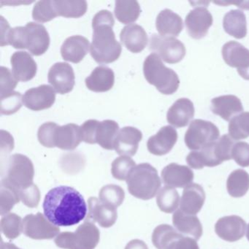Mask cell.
I'll return each mask as SVG.
<instances>
[{"label":"cell","instance_id":"6da1fadb","mask_svg":"<svg viewBox=\"0 0 249 249\" xmlns=\"http://www.w3.org/2000/svg\"><path fill=\"white\" fill-rule=\"evenodd\" d=\"M43 210L52 224L57 227H70L85 218L87 205L84 196L76 189L60 186L48 192Z\"/></svg>","mask_w":249,"mask_h":249},{"label":"cell","instance_id":"7a4b0ae2","mask_svg":"<svg viewBox=\"0 0 249 249\" xmlns=\"http://www.w3.org/2000/svg\"><path fill=\"white\" fill-rule=\"evenodd\" d=\"M115 21L113 14L107 10L97 13L92 20V43L90 53L99 64H110L120 57L122 47L116 40L113 30Z\"/></svg>","mask_w":249,"mask_h":249},{"label":"cell","instance_id":"3957f363","mask_svg":"<svg viewBox=\"0 0 249 249\" xmlns=\"http://www.w3.org/2000/svg\"><path fill=\"white\" fill-rule=\"evenodd\" d=\"M39 142L46 148H57L66 151L75 149L82 141L81 126L75 124L59 126L54 122H46L39 127Z\"/></svg>","mask_w":249,"mask_h":249},{"label":"cell","instance_id":"277c9868","mask_svg":"<svg viewBox=\"0 0 249 249\" xmlns=\"http://www.w3.org/2000/svg\"><path fill=\"white\" fill-rule=\"evenodd\" d=\"M234 143V140L230 135H224L216 142L199 151L189 153L186 157V162L195 170L219 165L223 161L232 159L231 151Z\"/></svg>","mask_w":249,"mask_h":249},{"label":"cell","instance_id":"5b68a950","mask_svg":"<svg viewBox=\"0 0 249 249\" xmlns=\"http://www.w3.org/2000/svg\"><path fill=\"white\" fill-rule=\"evenodd\" d=\"M126 183L129 193L143 200L154 198L161 185L157 169L148 163L137 165L128 176Z\"/></svg>","mask_w":249,"mask_h":249},{"label":"cell","instance_id":"8992f818","mask_svg":"<svg viewBox=\"0 0 249 249\" xmlns=\"http://www.w3.org/2000/svg\"><path fill=\"white\" fill-rule=\"evenodd\" d=\"M143 73L146 81L161 94L170 95L178 89V75L174 71L167 68L161 58L155 53H151L144 61Z\"/></svg>","mask_w":249,"mask_h":249},{"label":"cell","instance_id":"52a82bcc","mask_svg":"<svg viewBox=\"0 0 249 249\" xmlns=\"http://www.w3.org/2000/svg\"><path fill=\"white\" fill-rule=\"evenodd\" d=\"M1 181L14 187L17 192L34 184L35 170L33 161L27 156L16 154L6 160L2 165Z\"/></svg>","mask_w":249,"mask_h":249},{"label":"cell","instance_id":"ba28073f","mask_svg":"<svg viewBox=\"0 0 249 249\" xmlns=\"http://www.w3.org/2000/svg\"><path fill=\"white\" fill-rule=\"evenodd\" d=\"M100 233L94 223L85 221L74 232H62L55 238L58 247L64 249H94L100 241Z\"/></svg>","mask_w":249,"mask_h":249},{"label":"cell","instance_id":"9c48e42d","mask_svg":"<svg viewBox=\"0 0 249 249\" xmlns=\"http://www.w3.org/2000/svg\"><path fill=\"white\" fill-rule=\"evenodd\" d=\"M220 132L216 126L208 121L196 119L191 122L185 134L184 141L190 150L199 151L219 139Z\"/></svg>","mask_w":249,"mask_h":249},{"label":"cell","instance_id":"30bf717a","mask_svg":"<svg viewBox=\"0 0 249 249\" xmlns=\"http://www.w3.org/2000/svg\"><path fill=\"white\" fill-rule=\"evenodd\" d=\"M149 49L168 64H176L186 56V47L175 37L154 34L149 40Z\"/></svg>","mask_w":249,"mask_h":249},{"label":"cell","instance_id":"8fae6325","mask_svg":"<svg viewBox=\"0 0 249 249\" xmlns=\"http://www.w3.org/2000/svg\"><path fill=\"white\" fill-rule=\"evenodd\" d=\"M59 227L52 224L43 213L30 214L23 219L22 232L35 240H50L59 235Z\"/></svg>","mask_w":249,"mask_h":249},{"label":"cell","instance_id":"7c38bea8","mask_svg":"<svg viewBox=\"0 0 249 249\" xmlns=\"http://www.w3.org/2000/svg\"><path fill=\"white\" fill-rule=\"evenodd\" d=\"M24 49H28L34 56L44 54L50 46V37L44 26L35 22L27 23L23 33Z\"/></svg>","mask_w":249,"mask_h":249},{"label":"cell","instance_id":"4fadbf2b","mask_svg":"<svg viewBox=\"0 0 249 249\" xmlns=\"http://www.w3.org/2000/svg\"><path fill=\"white\" fill-rule=\"evenodd\" d=\"M223 59L227 65L237 69L243 79L249 81V50L238 42L230 41L223 46Z\"/></svg>","mask_w":249,"mask_h":249},{"label":"cell","instance_id":"5bb4252c","mask_svg":"<svg viewBox=\"0 0 249 249\" xmlns=\"http://www.w3.org/2000/svg\"><path fill=\"white\" fill-rule=\"evenodd\" d=\"M75 73L73 68L66 62H57L49 70L48 80L56 92L68 94L75 86Z\"/></svg>","mask_w":249,"mask_h":249},{"label":"cell","instance_id":"9a60e30c","mask_svg":"<svg viewBox=\"0 0 249 249\" xmlns=\"http://www.w3.org/2000/svg\"><path fill=\"white\" fill-rule=\"evenodd\" d=\"M213 23L212 15L204 7H197L191 11L185 20L188 34L196 40H200L207 36Z\"/></svg>","mask_w":249,"mask_h":249},{"label":"cell","instance_id":"2e32d148","mask_svg":"<svg viewBox=\"0 0 249 249\" xmlns=\"http://www.w3.org/2000/svg\"><path fill=\"white\" fill-rule=\"evenodd\" d=\"M56 100L53 87L46 84L27 90L23 97L24 106L34 111L50 108Z\"/></svg>","mask_w":249,"mask_h":249},{"label":"cell","instance_id":"e0dca14e","mask_svg":"<svg viewBox=\"0 0 249 249\" xmlns=\"http://www.w3.org/2000/svg\"><path fill=\"white\" fill-rule=\"evenodd\" d=\"M246 221L238 215H227L217 221L215 231L217 235L225 241H237L243 238L246 230Z\"/></svg>","mask_w":249,"mask_h":249},{"label":"cell","instance_id":"ac0fdd59","mask_svg":"<svg viewBox=\"0 0 249 249\" xmlns=\"http://www.w3.org/2000/svg\"><path fill=\"white\" fill-rule=\"evenodd\" d=\"M116 208L108 206L97 197H90L88 200V215L85 221L98 223L104 228L112 227L117 220Z\"/></svg>","mask_w":249,"mask_h":249},{"label":"cell","instance_id":"d6986e66","mask_svg":"<svg viewBox=\"0 0 249 249\" xmlns=\"http://www.w3.org/2000/svg\"><path fill=\"white\" fill-rule=\"evenodd\" d=\"M178 141V132L174 127L165 126L161 127L147 142V148L151 154L163 156L168 154Z\"/></svg>","mask_w":249,"mask_h":249},{"label":"cell","instance_id":"ffe728a7","mask_svg":"<svg viewBox=\"0 0 249 249\" xmlns=\"http://www.w3.org/2000/svg\"><path fill=\"white\" fill-rule=\"evenodd\" d=\"M142 134L133 126H125L119 130L115 141L114 149L119 155L132 157L138 151Z\"/></svg>","mask_w":249,"mask_h":249},{"label":"cell","instance_id":"44dd1931","mask_svg":"<svg viewBox=\"0 0 249 249\" xmlns=\"http://www.w3.org/2000/svg\"><path fill=\"white\" fill-rule=\"evenodd\" d=\"M161 176L165 186L184 188L192 183L195 176L190 167L171 163L163 169Z\"/></svg>","mask_w":249,"mask_h":249},{"label":"cell","instance_id":"7402d4cb","mask_svg":"<svg viewBox=\"0 0 249 249\" xmlns=\"http://www.w3.org/2000/svg\"><path fill=\"white\" fill-rule=\"evenodd\" d=\"M11 62L13 74L18 81H31L37 74V64L27 52H15L11 56Z\"/></svg>","mask_w":249,"mask_h":249},{"label":"cell","instance_id":"603a6c76","mask_svg":"<svg viewBox=\"0 0 249 249\" xmlns=\"http://www.w3.org/2000/svg\"><path fill=\"white\" fill-rule=\"evenodd\" d=\"M195 116V106L193 103L187 98L176 100L169 108L167 120L175 127L181 128L187 126Z\"/></svg>","mask_w":249,"mask_h":249},{"label":"cell","instance_id":"cb8c5ba5","mask_svg":"<svg viewBox=\"0 0 249 249\" xmlns=\"http://www.w3.org/2000/svg\"><path fill=\"white\" fill-rule=\"evenodd\" d=\"M205 192L198 183H191L186 186L182 194L180 210L184 213L196 215L203 207Z\"/></svg>","mask_w":249,"mask_h":249},{"label":"cell","instance_id":"d4e9b609","mask_svg":"<svg viewBox=\"0 0 249 249\" xmlns=\"http://www.w3.org/2000/svg\"><path fill=\"white\" fill-rule=\"evenodd\" d=\"M88 39L81 36L68 37L61 47V54L65 61L78 64L88 53L90 47Z\"/></svg>","mask_w":249,"mask_h":249},{"label":"cell","instance_id":"484cf974","mask_svg":"<svg viewBox=\"0 0 249 249\" xmlns=\"http://www.w3.org/2000/svg\"><path fill=\"white\" fill-rule=\"evenodd\" d=\"M211 110L224 120L231 121L234 116L243 111V104L234 95H223L211 100Z\"/></svg>","mask_w":249,"mask_h":249},{"label":"cell","instance_id":"4316f807","mask_svg":"<svg viewBox=\"0 0 249 249\" xmlns=\"http://www.w3.org/2000/svg\"><path fill=\"white\" fill-rule=\"evenodd\" d=\"M120 39L126 49L134 53L142 52L148 41L146 32L138 24H129L124 27L120 33Z\"/></svg>","mask_w":249,"mask_h":249},{"label":"cell","instance_id":"83f0119b","mask_svg":"<svg viewBox=\"0 0 249 249\" xmlns=\"http://www.w3.org/2000/svg\"><path fill=\"white\" fill-rule=\"evenodd\" d=\"M173 224L177 231L183 235L191 236L196 241L202 237V224L196 215L184 213L180 209L173 215Z\"/></svg>","mask_w":249,"mask_h":249},{"label":"cell","instance_id":"f1b7e54d","mask_svg":"<svg viewBox=\"0 0 249 249\" xmlns=\"http://www.w3.org/2000/svg\"><path fill=\"white\" fill-rule=\"evenodd\" d=\"M156 27L160 36L177 37L183 29V22L178 14L170 9H164L157 16Z\"/></svg>","mask_w":249,"mask_h":249},{"label":"cell","instance_id":"f546056e","mask_svg":"<svg viewBox=\"0 0 249 249\" xmlns=\"http://www.w3.org/2000/svg\"><path fill=\"white\" fill-rule=\"evenodd\" d=\"M86 86L94 92H106L113 88L115 74L108 67H97L85 80Z\"/></svg>","mask_w":249,"mask_h":249},{"label":"cell","instance_id":"4dcf8cb0","mask_svg":"<svg viewBox=\"0 0 249 249\" xmlns=\"http://www.w3.org/2000/svg\"><path fill=\"white\" fill-rule=\"evenodd\" d=\"M224 31L236 39H243L247 35V21L244 13L240 10H231L223 19Z\"/></svg>","mask_w":249,"mask_h":249},{"label":"cell","instance_id":"1f68e13d","mask_svg":"<svg viewBox=\"0 0 249 249\" xmlns=\"http://www.w3.org/2000/svg\"><path fill=\"white\" fill-rule=\"evenodd\" d=\"M119 132V124L115 121L104 120L99 122L96 132V142L104 149L113 150Z\"/></svg>","mask_w":249,"mask_h":249},{"label":"cell","instance_id":"d6a6232c","mask_svg":"<svg viewBox=\"0 0 249 249\" xmlns=\"http://www.w3.org/2000/svg\"><path fill=\"white\" fill-rule=\"evenodd\" d=\"M227 189L232 197H242L249 190V174L246 170L237 169L230 173L227 180Z\"/></svg>","mask_w":249,"mask_h":249},{"label":"cell","instance_id":"836d02e7","mask_svg":"<svg viewBox=\"0 0 249 249\" xmlns=\"http://www.w3.org/2000/svg\"><path fill=\"white\" fill-rule=\"evenodd\" d=\"M140 4L133 0H118L115 2L114 14L116 18L124 24L135 22L141 15Z\"/></svg>","mask_w":249,"mask_h":249},{"label":"cell","instance_id":"e575fe53","mask_svg":"<svg viewBox=\"0 0 249 249\" xmlns=\"http://www.w3.org/2000/svg\"><path fill=\"white\" fill-rule=\"evenodd\" d=\"M55 10L59 17L78 18L87 13V1L84 0H57L53 1Z\"/></svg>","mask_w":249,"mask_h":249},{"label":"cell","instance_id":"d590c367","mask_svg":"<svg viewBox=\"0 0 249 249\" xmlns=\"http://www.w3.org/2000/svg\"><path fill=\"white\" fill-rule=\"evenodd\" d=\"M157 203L162 212L172 213L178 208L180 204V195L174 188L164 186L158 192Z\"/></svg>","mask_w":249,"mask_h":249},{"label":"cell","instance_id":"8d00e7d4","mask_svg":"<svg viewBox=\"0 0 249 249\" xmlns=\"http://www.w3.org/2000/svg\"><path fill=\"white\" fill-rule=\"evenodd\" d=\"M182 235L171 226L161 224L153 231L152 243L157 249H167L170 243Z\"/></svg>","mask_w":249,"mask_h":249},{"label":"cell","instance_id":"74e56055","mask_svg":"<svg viewBox=\"0 0 249 249\" xmlns=\"http://www.w3.org/2000/svg\"><path fill=\"white\" fill-rule=\"evenodd\" d=\"M229 135L234 141L249 137V112H243L234 116L229 124Z\"/></svg>","mask_w":249,"mask_h":249},{"label":"cell","instance_id":"f35d334b","mask_svg":"<svg viewBox=\"0 0 249 249\" xmlns=\"http://www.w3.org/2000/svg\"><path fill=\"white\" fill-rule=\"evenodd\" d=\"M100 199L108 206L117 208L124 200L125 192L121 186L109 184L103 186L100 190Z\"/></svg>","mask_w":249,"mask_h":249},{"label":"cell","instance_id":"ab89813d","mask_svg":"<svg viewBox=\"0 0 249 249\" xmlns=\"http://www.w3.org/2000/svg\"><path fill=\"white\" fill-rule=\"evenodd\" d=\"M22 223L19 215L9 213L1 219V231L7 238L14 240L22 232Z\"/></svg>","mask_w":249,"mask_h":249},{"label":"cell","instance_id":"60d3db41","mask_svg":"<svg viewBox=\"0 0 249 249\" xmlns=\"http://www.w3.org/2000/svg\"><path fill=\"white\" fill-rule=\"evenodd\" d=\"M0 194H1V211L0 214L2 216L9 213L16 204L20 202L18 192L14 187L1 181L0 185Z\"/></svg>","mask_w":249,"mask_h":249},{"label":"cell","instance_id":"b9f144b4","mask_svg":"<svg viewBox=\"0 0 249 249\" xmlns=\"http://www.w3.org/2000/svg\"><path fill=\"white\" fill-rule=\"evenodd\" d=\"M58 17L55 10L53 1H39L35 5L33 11V18L38 22L45 23L52 21Z\"/></svg>","mask_w":249,"mask_h":249},{"label":"cell","instance_id":"7bdbcfd3","mask_svg":"<svg viewBox=\"0 0 249 249\" xmlns=\"http://www.w3.org/2000/svg\"><path fill=\"white\" fill-rule=\"evenodd\" d=\"M135 167L136 164L132 159L126 156H122L116 158L112 163V176L117 180H126Z\"/></svg>","mask_w":249,"mask_h":249},{"label":"cell","instance_id":"ee69618b","mask_svg":"<svg viewBox=\"0 0 249 249\" xmlns=\"http://www.w3.org/2000/svg\"><path fill=\"white\" fill-rule=\"evenodd\" d=\"M22 96L18 91H14L6 97H1V113L11 115L18 111L22 106Z\"/></svg>","mask_w":249,"mask_h":249},{"label":"cell","instance_id":"f6af8a7d","mask_svg":"<svg viewBox=\"0 0 249 249\" xmlns=\"http://www.w3.org/2000/svg\"><path fill=\"white\" fill-rule=\"evenodd\" d=\"M18 81L14 77L13 72L8 68H1V97H6L14 92V89L17 87Z\"/></svg>","mask_w":249,"mask_h":249},{"label":"cell","instance_id":"bcb514c9","mask_svg":"<svg viewBox=\"0 0 249 249\" xmlns=\"http://www.w3.org/2000/svg\"><path fill=\"white\" fill-rule=\"evenodd\" d=\"M231 158L240 167L249 166V144L246 142H237L231 151Z\"/></svg>","mask_w":249,"mask_h":249},{"label":"cell","instance_id":"7dc6e473","mask_svg":"<svg viewBox=\"0 0 249 249\" xmlns=\"http://www.w3.org/2000/svg\"><path fill=\"white\" fill-rule=\"evenodd\" d=\"M21 202L29 208H36L40 200V192L36 184L18 192Z\"/></svg>","mask_w":249,"mask_h":249},{"label":"cell","instance_id":"c3c4849f","mask_svg":"<svg viewBox=\"0 0 249 249\" xmlns=\"http://www.w3.org/2000/svg\"><path fill=\"white\" fill-rule=\"evenodd\" d=\"M98 121L91 119L84 122L81 126V133L82 141L89 144H95L96 132L99 124Z\"/></svg>","mask_w":249,"mask_h":249},{"label":"cell","instance_id":"681fc988","mask_svg":"<svg viewBox=\"0 0 249 249\" xmlns=\"http://www.w3.org/2000/svg\"><path fill=\"white\" fill-rule=\"evenodd\" d=\"M167 249H199V248L196 240L182 235L170 243Z\"/></svg>","mask_w":249,"mask_h":249},{"label":"cell","instance_id":"f907efd6","mask_svg":"<svg viewBox=\"0 0 249 249\" xmlns=\"http://www.w3.org/2000/svg\"><path fill=\"white\" fill-rule=\"evenodd\" d=\"M124 249H148V248L145 242L136 239L129 242Z\"/></svg>","mask_w":249,"mask_h":249},{"label":"cell","instance_id":"816d5d0a","mask_svg":"<svg viewBox=\"0 0 249 249\" xmlns=\"http://www.w3.org/2000/svg\"><path fill=\"white\" fill-rule=\"evenodd\" d=\"M217 5H235L238 8H242V9L249 10V1H243V2H214Z\"/></svg>","mask_w":249,"mask_h":249},{"label":"cell","instance_id":"f5cc1de1","mask_svg":"<svg viewBox=\"0 0 249 249\" xmlns=\"http://www.w3.org/2000/svg\"><path fill=\"white\" fill-rule=\"evenodd\" d=\"M1 249H21L17 247L16 245L10 243H4L2 242L1 243Z\"/></svg>","mask_w":249,"mask_h":249},{"label":"cell","instance_id":"db71d44e","mask_svg":"<svg viewBox=\"0 0 249 249\" xmlns=\"http://www.w3.org/2000/svg\"><path fill=\"white\" fill-rule=\"evenodd\" d=\"M247 232H246V237H247L248 240L249 241V224L247 227Z\"/></svg>","mask_w":249,"mask_h":249}]
</instances>
